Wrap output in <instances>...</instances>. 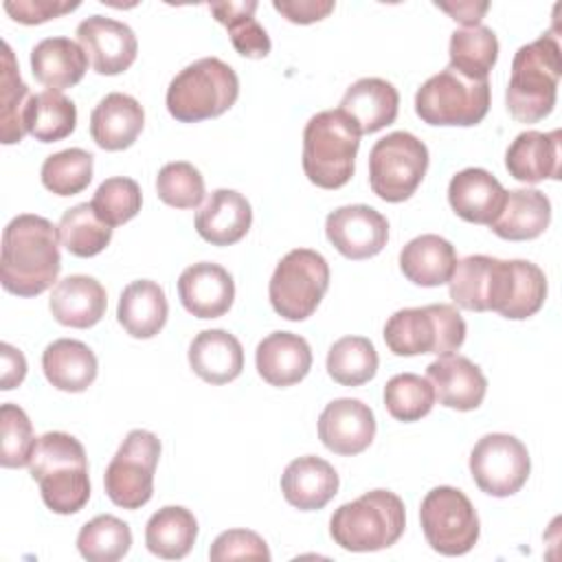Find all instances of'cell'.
Segmentation results:
<instances>
[{"instance_id":"cell-1","label":"cell","mask_w":562,"mask_h":562,"mask_svg":"<svg viewBox=\"0 0 562 562\" xmlns=\"http://www.w3.org/2000/svg\"><path fill=\"white\" fill-rule=\"evenodd\" d=\"M59 231L42 215L22 213L2 233L0 281L15 296H37L59 277Z\"/></svg>"},{"instance_id":"cell-2","label":"cell","mask_w":562,"mask_h":562,"mask_svg":"<svg viewBox=\"0 0 562 562\" xmlns=\"http://www.w3.org/2000/svg\"><path fill=\"white\" fill-rule=\"evenodd\" d=\"M44 505L55 514H77L90 498L88 459L79 439L50 430L37 437L29 461Z\"/></svg>"},{"instance_id":"cell-3","label":"cell","mask_w":562,"mask_h":562,"mask_svg":"<svg viewBox=\"0 0 562 562\" xmlns=\"http://www.w3.org/2000/svg\"><path fill=\"white\" fill-rule=\"evenodd\" d=\"M562 57L558 35L544 33L520 46L512 61V77L505 90L509 114L520 123H538L553 112Z\"/></svg>"},{"instance_id":"cell-4","label":"cell","mask_w":562,"mask_h":562,"mask_svg":"<svg viewBox=\"0 0 562 562\" xmlns=\"http://www.w3.org/2000/svg\"><path fill=\"white\" fill-rule=\"evenodd\" d=\"M360 132L342 110L314 114L303 130V171L321 189L345 187L356 171Z\"/></svg>"},{"instance_id":"cell-5","label":"cell","mask_w":562,"mask_h":562,"mask_svg":"<svg viewBox=\"0 0 562 562\" xmlns=\"http://www.w3.org/2000/svg\"><path fill=\"white\" fill-rule=\"evenodd\" d=\"M406 527L402 498L389 490H371L340 505L329 518V533L345 551H380L393 547Z\"/></svg>"},{"instance_id":"cell-6","label":"cell","mask_w":562,"mask_h":562,"mask_svg":"<svg viewBox=\"0 0 562 562\" xmlns=\"http://www.w3.org/2000/svg\"><path fill=\"white\" fill-rule=\"evenodd\" d=\"M239 97L237 72L217 57H202L182 68L167 88V110L180 123L222 116Z\"/></svg>"},{"instance_id":"cell-7","label":"cell","mask_w":562,"mask_h":562,"mask_svg":"<svg viewBox=\"0 0 562 562\" xmlns=\"http://www.w3.org/2000/svg\"><path fill=\"white\" fill-rule=\"evenodd\" d=\"M465 340V321L448 303L404 307L389 316L384 342L395 356H448Z\"/></svg>"},{"instance_id":"cell-8","label":"cell","mask_w":562,"mask_h":562,"mask_svg":"<svg viewBox=\"0 0 562 562\" xmlns=\"http://www.w3.org/2000/svg\"><path fill=\"white\" fill-rule=\"evenodd\" d=\"M490 110V81L468 79L450 66L426 79L415 94V114L428 125L472 127Z\"/></svg>"},{"instance_id":"cell-9","label":"cell","mask_w":562,"mask_h":562,"mask_svg":"<svg viewBox=\"0 0 562 562\" xmlns=\"http://www.w3.org/2000/svg\"><path fill=\"white\" fill-rule=\"evenodd\" d=\"M327 288V259L312 248H294L277 263L268 296L272 310L285 321H305L316 312Z\"/></svg>"},{"instance_id":"cell-10","label":"cell","mask_w":562,"mask_h":562,"mask_svg":"<svg viewBox=\"0 0 562 562\" xmlns=\"http://www.w3.org/2000/svg\"><path fill=\"white\" fill-rule=\"evenodd\" d=\"M428 147L411 132H391L369 151V187L384 202H404L428 171Z\"/></svg>"},{"instance_id":"cell-11","label":"cell","mask_w":562,"mask_h":562,"mask_svg":"<svg viewBox=\"0 0 562 562\" xmlns=\"http://www.w3.org/2000/svg\"><path fill=\"white\" fill-rule=\"evenodd\" d=\"M160 459V439L143 428L130 430L105 468L108 498L123 509H140L154 494V472Z\"/></svg>"},{"instance_id":"cell-12","label":"cell","mask_w":562,"mask_h":562,"mask_svg":"<svg viewBox=\"0 0 562 562\" xmlns=\"http://www.w3.org/2000/svg\"><path fill=\"white\" fill-rule=\"evenodd\" d=\"M426 542L441 555L468 553L481 533L479 516L470 498L450 485L432 487L419 507Z\"/></svg>"},{"instance_id":"cell-13","label":"cell","mask_w":562,"mask_h":562,"mask_svg":"<svg viewBox=\"0 0 562 562\" xmlns=\"http://www.w3.org/2000/svg\"><path fill=\"white\" fill-rule=\"evenodd\" d=\"M531 459L527 446L507 432L481 437L470 452V474L481 492L505 498L527 483Z\"/></svg>"},{"instance_id":"cell-14","label":"cell","mask_w":562,"mask_h":562,"mask_svg":"<svg viewBox=\"0 0 562 562\" xmlns=\"http://www.w3.org/2000/svg\"><path fill=\"white\" fill-rule=\"evenodd\" d=\"M544 299L547 277L536 263L494 257L487 312H498L512 321H525L544 305Z\"/></svg>"},{"instance_id":"cell-15","label":"cell","mask_w":562,"mask_h":562,"mask_svg":"<svg viewBox=\"0 0 562 562\" xmlns=\"http://www.w3.org/2000/svg\"><path fill=\"white\" fill-rule=\"evenodd\" d=\"M325 235L342 257L360 261L382 252L389 239V222L373 206L347 204L327 215Z\"/></svg>"},{"instance_id":"cell-16","label":"cell","mask_w":562,"mask_h":562,"mask_svg":"<svg viewBox=\"0 0 562 562\" xmlns=\"http://www.w3.org/2000/svg\"><path fill=\"white\" fill-rule=\"evenodd\" d=\"M77 42L99 75L125 72L138 53L134 31L119 20L90 15L77 26Z\"/></svg>"},{"instance_id":"cell-17","label":"cell","mask_w":562,"mask_h":562,"mask_svg":"<svg viewBox=\"0 0 562 562\" xmlns=\"http://www.w3.org/2000/svg\"><path fill=\"white\" fill-rule=\"evenodd\" d=\"M375 437L373 411L353 397L329 402L318 417V439L327 450L342 457L364 452Z\"/></svg>"},{"instance_id":"cell-18","label":"cell","mask_w":562,"mask_h":562,"mask_svg":"<svg viewBox=\"0 0 562 562\" xmlns=\"http://www.w3.org/2000/svg\"><path fill=\"white\" fill-rule=\"evenodd\" d=\"M178 296L195 318H220L233 305L235 281L220 263L200 261L180 272Z\"/></svg>"},{"instance_id":"cell-19","label":"cell","mask_w":562,"mask_h":562,"mask_svg":"<svg viewBox=\"0 0 562 562\" xmlns=\"http://www.w3.org/2000/svg\"><path fill=\"white\" fill-rule=\"evenodd\" d=\"M426 378L432 384L435 400L454 411H474L483 404L487 380L479 364L465 356H439L426 367Z\"/></svg>"},{"instance_id":"cell-20","label":"cell","mask_w":562,"mask_h":562,"mask_svg":"<svg viewBox=\"0 0 562 562\" xmlns=\"http://www.w3.org/2000/svg\"><path fill=\"white\" fill-rule=\"evenodd\" d=\"M562 132H520L505 151V167L512 178L536 184L540 180H560Z\"/></svg>"},{"instance_id":"cell-21","label":"cell","mask_w":562,"mask_h":562,"mask_svg":"<svg viewBox=\"0 0 562 562\" xmlns=\"http://www.w3.org/2000/svg\"><path fill=\"white\" fill-rule=\"evenodd\" d=\"M505 195L507 191L503 184L481 167L461 169L448 184V202L452 211L470 224L490 226L498 217Z\"/></svg>"},{"instance_id":"cell-22","label":"cell","mask_w":562,"mask_h":562,"mask_svg":"<svg viewBox=\"0 0 562 562\" xmlns=\"http://www.w3.org/2000/svg\"><path fill=\"white\" fill-rule=\"evenodd\" d=\"M257 373L270 386L299 384L312 369V349L307 340L292 331L268 334L255 351Z\"/></svg>"},{"instance_id":"cell-23","label":"cell","mask_w":562,"mask_h":562,"mask_svg":"<svg viewBox=\"0 0 562 562\" xmlns=\"http://www.w3.org/2000/svg\"><path fill=\"white\" fill-rule=\"evenodd\" d=\"M252 224L250 202L235 189H215L195 213L198 235L213 246H231L246 237Z\"/></svg>"},{"instance_id":"cell-24","label":"cell","mask_w":562,"mask_h":562,"mask_svg":"<svg viewBox=\"0 0 562 562\" xmlns=\"http://www.w3.org/2000/svg\"><path fill=\"white\" fill-rule=\"evenodd\" d=\"M338 472L321 457L305 454L290 461L281 474L283 498L301 509H323L338 494Z\"/></svg>"},{"instance_id":"cell-25","label":"cell","mask_w":562,"mask_h":562,"mask_svg":"<svg viewBox=\"0 0 562 562\" xmlns=\"http://www.w3.org/2000/svg\"><path fill=\"white\" fill-rule=\"evenodd\" d=\"M338 110H342L356 123L360 136L373 134L397 119L400 92L386 79L362 77L347 88Z\"/></svg>"},{"instance_id":"cell-26","label":"cell","mask_w":562,"mask_h":562,"mask_svg":"<svg viewBox=\"0 0 562 562\" xmlns=\"http://www.w3.org/2000/svg\"><path fill=\"white\" fill-rule=\"evenodd\" d=\"M143 125V105L123 92L105 94L90 114V136L105 151H121L134 145Z\"/></svg>"},{"instance_id":"cell-27","label":"cell","mask_w":562,"mask_h":562,"mask_svg":"<svg viewBox=\"0 0 562 562\" xmlns=\"http://www.w3.org/2000/svg\"><path fill=\"white\" fill-rule=\"evenodd\" d=\"M48 307L59 325L88 329L103 318L108 294L94 277L70 274L55 283Z\"/></svg>"},{"instance_id":"cell-28","label":"cell","mask_w":562,"mask_h":562,"mask_svg":"<svg viewBox=\"0 0 562 562\" xmlns=\"http://www.w3.org/2000/svg\"><path fill=\"white\" fill-rule=\"evenodd\" d=\"M189 367L209 384H228L244 369L241 342L226 329H204L189 345Z\"/></svg>"},{"instance_id":"cell-29","label":"cell","mask_w":562,"mask_h":562,"mask_svg":"<svg viewBox=\"0 0 562 562\" xmlns=\"http://www.w3.org/2000/svg\"><path fill=\"white\" fill-rule=\"evenodd\" d=\"M88 70L83 48L70 37H44L31 50V72L48 90L77 86Z\"/></svg>"},{"instance_id":"cell-30","label":"cell","mask_w":562,"mask_h":562,"mask_svg":"<svg viewBox=\"0 0 562 562\" xmlns=\"http://www.w3.org/2000/svg\"><path fill=\"white\" fill-rule=\"evenodd\" d=\"M169 303L165 290L151 279H138L123 288L116 318L132 338H154L167 323Z\"/></svg>"},{"instance_id":"cell-31","label":"cell","mask_w":562,"mask_h":562,"mask_svg":"<svg viewBox=\"0 0 562 562\" xmlns=\"http://www.w3.org/2000/svg\"><path fill=\"white\" fill-rule=\"evenodd\" d=\"M551 222V202L538 189L507 191L498 217L490 224L492 233L509 241H527L540 237Z\"/></svg>"},{"instance_id":"cell-32","label":"cell","mask_w":562,"mask_h":562,"mask_svg":"<svg viewBox=\"0 0 562 562\" xmlns=\"http://www.w3.org/2000/svg\"><path fill=\"white\" fill-rule=\"evenodd\" d=\"M42 369L46 380L66 393H81L97 380L94 351L75 338H57L46 345L42 353Z\"/></svg>"},{"instance_id":"cell-33","label":"cell","mask_w":562,"mask_h":562,"mask_svg":"<svg viewBox=\"0 0 562 562\" xmlns=\"http://www.w3.org/2000/svg\"><path fill=\"white\" fill-rule=\"evenodd\" d=\"M457 266L454 246L432 233L411 239L400 252L402 274L422 288H437L450 281Z\"/></svg>"},{"instance_id":"cell-34","label":"cell","mask_w":562,"mask_h":562,"mask_svg":"<svg viewBox=\"0 0 562 562\" xmlns=\"http://www.w3.org/2000/svg\"><path fill=\"white\" fill-rule=\"evenodd\" d=\"M198 538L195 516L180 505H167L151 514L145 525L147 549L162 560L184 558Z\"/></svg>"},{"instance_id":"cell-35","label":"cell","mask_w":562,"mask_h":562,"mask_svg":"<svg viewBox=\"0 0 562 562\" xmlns=\"http://www.w3.org/2000/svg\"><path fill=\"white\" fill-rule=\"evenodd\" d=\"M77 127L75 103L57 90L31 94L24 110V130L40 143H55L70 136Z\"/></svg>"},{"instance_id":"cell-36","label":"cell","mask_w":562,"mask_h":562,"mask_svg":"<svg viewBox=\"0 0 562 562\" xmlns=\"http://www.w3.org/2000/svg\"><path fill=\"white\" fill-rule=\"evenodd\" d=\"M450 68L468 79H487L498 59L496 33L483 24L457 29L450 35Z\"/></svg>"},{"instance_id":"cell-37","label":"cell","mask_w":562,"mask_h":562,"mask_svg":"<svg viewBox=\"0 0 562 562\" xmlns=\"http://www.w3.org/2000/svg\"><path fill=\"white\" fill-rule=\"evenodd\" d=\"M257 7L259 4L255 0L209 4L213 18L226 26L235 50L248 59H261L272 48L266 29L255 20Z\"/></svg>"},{"instance_id":"cell-38","label":"cell","mask_w":562,"mask_h":562,"mask_svg":"<svg viewBox=\"0 0 562 562\" xmlns=\"http://www.w3.org/2000/svg\"><path fill=\"white\" fill-rule=\"evenodd\" d=\"M31 92L20 77L18 61L7 42H2V70H0V138L4 145L20 143L26 134L24 110Z\"/></svg>"},{"instance_id":"cell-39","label":"cell","mask_w":562,"mask_h":562,"mask_svg":"<svg viewBox=\"0 0 562 562\" xmlns=\"http://www.w3.org/2000/svg\"><path fill=\"white\" fill-rule=\"evenodd\" d=\"M59 241L75 257H94L105 250L112 239V226H108L94 213L92 204L81 202L64 211L59 224Z\"/></svg>"},{"instance_id":"cell-40","label":"cell","mask_w":562,"mask_h":562,"mask_svg":"<svg viewBox=\"0 0 562 562\" xmlns=\"http://www.w3.org/2000/svg\"><path fill=\"white\" fill-rule=\"evenodd\" d=\"M378 351L364 336H342L327 351V373L342 386H360L378 373Z\"/></svg>"},{"instance_id":"cell-41","label":"cell","mask_w":562,"mask_h":562,"mask_svg":"<svg viewBox=\"0 0 562 562\" xmlns=\"http://www.w3.org/2000/svg\"><path fill=\"white\" fill-rule=\"evenodd\" d=\"M132 547L127 522L112 514H101L88 520L77 536V549L88 562H116Z\"/></svg>"},{"instance_id":"cell-42","label":"cell","mask_w":562,"mask_h":562,"mask_svg":"<svg viewBox=\"0 0 562 562\" xmlns=\"http://www.w3.org/2000/svg\"><path fill=\"white\" fill-rule=\"evenodd\" d=\"M94 156L81 147L61 149L50 154L40 169L42 184L61 198L81 193L92 182Z\"/></svg>"},{"instance_id":"cell-43","label":"cell","mask_w":562,"mask_h":562,"mask_svg":"<svg viewBox=\"0 0 562 562\" xmlns=\"http://www.w3.org/2000/svg\"><path fill=\"white\" fill-rule=\"evenodd\" d=\"M494 257L470 255L457 261L448 281L450 299L457 307L470 312H487V294Z\"/></svg>"},{"instance_id":"cell-44","label":"cell","mask_w":562,"mask_h":562,"mask_svg":"<svg viewBox=\"0 0 562 562\" xmlns=\"http://www.w3.org/2000/svg\"><path fill=\"white\" fill-rule=\"evenodd\" d=\"M384 406L397 422H417L435 406L432 384L417 373H397L384 386Z\"/></svg>"},{"instance_id":"cell-45","label":"cell","mask_w":562,"mask_h":562,"mask_svg":"<svg viewBox=\"0 0 562 562\" xmlns=\"http://www.w3.org/2000/svg\"><path fill=\"white\" fill-rule=\"evenodd\" d=\"M92 209L108 226H121L138 215L143 204V193L136 180L125 176H114L103 180L94 195H92Z\"/></svg>"},{"instance_id":"cell-46","label":"cell","mask_w":562,"mask_h":562,"mask_svg":"<svg viewBox=\"0 0 562 562\" xmlns=\"http://www.w3.org/2000/svg\"><path fill=\"white\" fill-rule=\"evenodd\" d=\"M158 198L173 209H195L204 200V178L187 160L167 162L156 176Z\"/></svg>"},{"instance_id":"cell-47","label":"cell","mask_w":562,"mask_h":562,"mask_svg":"<svg viewBox=\"0 0 562 562\" xmlns=\"http://www.w3.org/2000/svg\"><path fill=\"white\" fill-rule=\"evenodd\" d=\"M0 463L2 468H24L31 461L33 448L37 443L29 415L18 404L0 406Z\"/></svg>"},{"instance_id":"cell-48","label":"cell","mask_w":562,"mask_h":562,"mask_svg":"<svg viewBox=\"0 0 562 562\" xmlns=\"http://www.w3.org/2000/svg\"><path fill=\"white\" fill-rule=\"evenodd\" d=\"M209 558L213 562H226V560L268 562L270 549H268L266 540L250 529H228V531H222L213 540V544L209 549Z\"/></svg>"},{"instance_id":"cell-49","label":"cell","mask_w":562,"mask_h":562,"mask_svg":"<svg viewBox=\"0 0 562 562\" xmlns=\"http://www.w3.org/2000/svg\"><path fill=\"white\" fill-rule=\"evenodd\" d=\"M4 11L20 24H42L66 15L79 7V2L66 0H7Z\"/></svg>"},{"instance_id":"cell-50","label":"cell","mask_w":562,"mask_h":562,"mask_svg":"<svg viewBox=\"0 0 562 562\" xmlns=\"http://www.w3.org/2000/svg\"><path fill=\"white\" fill-rule=\"evenodd\" d=\"M272 7L292 24H314L325 20L336 4L331 0H274Z\"/></svg>"},{"instance_id":"cell-51","label":"cell","mask_w":562,"mask_h":562,"mask_svg":"<svg viewBox=\"0 0 562 562\" xmlns=\"http://www.w3.org/2000/svg\"><path fill=\"white\" fill-rule=\"evenodd\" d=\"M0 358H2V371H0V389L11 391L22 384L26 375V358L20 349H15L9 342L0 345Z\"/></svg>"},{"instance_id":"cell-52","label":"cell","mask_w":562,"mask_h":562,"mask_svg":"<svg viewBox=\"0 0 562 562\" xmlns=\"http://www.w3.org/2000/svg\"><path fill=\"white\" fill-rule=\"evenodd\" d=\"M435 7H439L441 11L450 13V18L459 24H465L468 26H479L481 24V18L483 13L490 9L487 2H435Z\"/></svg>"}]
</instances>
